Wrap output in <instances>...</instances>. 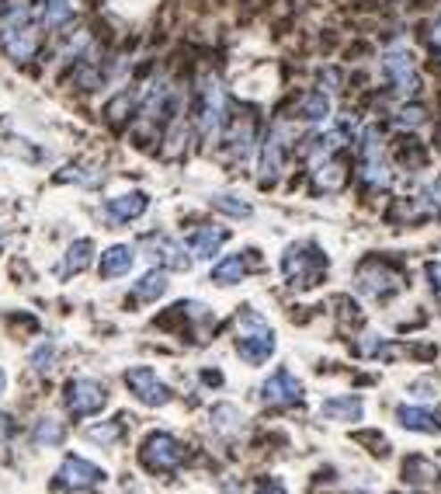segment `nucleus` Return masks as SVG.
I'll use <instances>...</instances> for the list:
<instances>
[{
	"label": "nucleus",
	"mask_w": 441,
	"mask_h": 494,
	"mask_svg": "<svg viewBox=\"0 0 441 494\" xmlns=\"http://www.w3.org/2000/svg\"><path fill=\"white\" fill-rule=\"evenodd\" d=\"M282 272L292 286L310 289V286H316V279L327 272V258H323L316 247H310V244H299V247H288V251H285Z\"/></svg>",
	"instance_id": "1"
},
{
	"label": "nucleus",
	"mask_w": 441,
	"mask_h": 494,
	"mask_svg": "<svg viewBox=\"0 0 441 494\" xmlns=\"http://www.w3.org/2000/svg\"><path fill=\"white\" fill-rule=\"evenodd\" d=\"M139 460H143L146 470H154V473H167V470H174L178 463L185 460V449H181V442L174 435L154 431V435H146V442L139 449Z\"/></svg>",
	"instance_id": "2"
},
{
	"label": "nucleus",
	"mask_w": 441,
	"mask_h": 494,
	"mask_svg": "<svg viewBox=\"0 0 441 494\" xmlns=\"http://www.w3.org/2000/svg\"><path fill=\"white\" fill-rule=\"evenodd\" d=\"M108 404V390L97 383V380H70L66 383V411L77 414V418H87V414H97L101 407Z\"/></svg>",
	"instance_id": "3"
},
{
	"label": "nucleus",
	"mask_w": 441,
	"mask_h": 494,
	"mask_svg": "<svg viewBox=\"0 0 441 494\" xmlns=\"http://www.w3.org/2000/svg\"><path fill=\"white\" fill-rule=\"evenodd\" d=\"M222 91L220 84L212 80V77H205L202 80V91H198V130H202V136L212 143L216 136H220L222 130Z\"/></svg>",
	"instance_id": "4"
},
{
	"label": "nucleus",
	"mask_w": 441,
	"mask_h": 494,
	"mask_svg": "<svg viewBox=\"0 0 441 494\" xmlns=\"http://www.w3.org/2000/svg\"><path fill=\"white\" fill-rule=\"evenodd\" d=\"M126 383H129V390L139 397L146 407H163V404H171V390H167V383L160 380L150 365H136V369H129Z\"/></svg>",
	"instance_id": "5"
},
{
	"label": "nucleus",
	"mask_w": 441,
	"mask_h": 494,
	"mask_svg": "<svg viewBox=\"0 0 441 494\" xmlns=\"http://www.w3.org/2000/svg\"><path fill=\"white\" fill-rule=\"evenodd\" d=\"M358 289L372 299H386L400 289V275L382 262H365L358 268Z\"/></svg>",
	"instance_id": "6"
},
{
	"label": "nucleus",
	"mask_w": 441,
	"mask_h": 494,
	"mask_svg": "<svg viewBox=\"0 0 441 494\" xmlns=\"http://www.w3.org/2000/svg\"><path fill=\"white\" fill-rule=\"evenodd\" d=\"M101 481H104V470L87 463L84 456H66L60 473H56V484L66 491H87V488H97Z\"/></svg>",
	"instance_id": "7"
},
{
	"label": "nucleus",
	"mask_w": 441,
	"mask_h": 494,
	"mask_svg": "<svg viewBox=\"0 0 441 494\" xmlns=\"http://www.w3.org/2000/svg\"><path fill=\"white\" fill-rule=\"evenodd\" d=\"M382 70H386V77L393 80V88L400 95H417L420 77H417V66H413V56L407 49H389L386 60H382Z\"/></svg>",
	"instance_id": "8"
},
{
	"label": "nucleus",
	"mask_w": 441,
	"mask_h": 494,
	"mask_svg": "<svg viewBox=\"0 0 441 494\" xmlns=\"http://www.w3.org/2000/svg\"><path fill=\"white\" fill-rule=\"evenodd\" d=\"M143 251H146V258L150 262L163 264V268H174V272H188V255H185V247L178 244V240H171L167 233H150L146 240H143Z\"/></svg>",
	"instance_id": "9"
},
{
	"label": "nucleus",
	"mask_w": 441,
	"mask_h": 494,
	"mask_svg": "<svg viewBox=\"0 0 441 494\" xmlns=\"http://www.w3.org/2000/svg\"><path fill=\"white\" fill-rule=\"evenodd\" d=\"M261 397H264L268 404H275V407H288V404H295V400L303 397V383H299L288 369H279V373H271V376L261 383Z\"/></svg>",
	"instance_id": "10"
},
{
	"label": "nucleus",
	"mask_w": 441,
	"mask_h": 494,
	"mask_svg": "<svg viewBox=\"0 0 441 494\" xmlns=\"http://www.w3.org/2000/svg\"><path fill=\"white\" fill-rule=\"evenodd\" d=\"M362 174L369 185H389V167H386V157H382V143H379V132L369 130L365 139H362Z\"/></svg>",
	"instance_id": "11"
},
{
	"label": "nucleus",
	"mask_w": 441,
	"mask_h": 494,
	"mask_svg": "<svg viewBox=\"0 0 441 494\" xmlns=\"http://www.w3.org/2000/svg\"><path fill=\"white\" fill-rule=\"evenodd\" d=\"M237 352H240L244 363H251V365L268 363V356L275 352V334H271V328H264V324L257 321V331L237 338Z\"/></svg>",
	"instance_id": "12"
},
{
	"label": "nucleus",
	"mask_w": 441,
	"mask_h": 494,
	"mask_svg": "<svg viewBox=\"0 0 441 494\" xmlns=\"http://www.w3.org/2000/svg\"><path fill=\"white\" fill-rule=\"evenodd\" d=\"M146 209H150V196H146V192H126V196H115L104 202V213H108L115 223L139 220Z\"/></svg>",
	"instance_id": "13"
},
{
	"label": "nucleus",
	"mask_w": 441,
	"mask_h": 494,
	"mask_svg": "<svg viewBox=\"0 0 441 494\" xmlns=\"http://www.w3.org/2000/svg\"><path fill=\"white\" fill-rule=\"evenodd\" d=\"M282 132H271L268 139H264V147H261V181L264 185H275L279 181V174H282Z\"/></svg>",
	"instance_id": "14"
},
{
	"label": "nucleus",
	"mask_w": 441,
	"mask_h": 494,
	"mask_svg": "<svg viewBox=\"0 0 441 494\" xmlns=\"http://www.w3.org/2000/svg\"><path fill=\"white\" fill-rule=\"evenodd\" d=\"M396 418H400V425L410 431H424V435L441 431V418L435 411H428V407H400Z\"/></svg>",
	"instance_id": "15"
},
{
	"label": "nucleus",
	"mask_w": 441,
	"mask_h": 494,
	"mask_svg": "<svg viewBox=\"0 0 441 494\" xmlns=\"http://www.w3.org/2000/svg\"><path fill=\"white\" fill-rule=\"evenodd\" d=\"M222 240H226V230H220V227H198L188 237V251L195 258H212L222 247Z\"/></svg>",
	"instance_id": "16"
},
{
	"label": "nucleus",
	"mask_w": 441,
	"mask_h": 494,
	"mask_svg": "<svg viewBox=\"0 0 441 494\" xmlns=\"http://www.w3.org/2000/svg\"><path fill=\"white\" fill-rule=\"evenodd\" d=\"M320 414L330 418V422H358L362 418V400L358 397H330V400H323Z\"/></svg>",
	"instance_id": "17"
},
{
	"label": "nucleus",
	"mask_w": 441,
	"mask_h": 494,
	"mask_svg": "<svg viewBox=\"0 0 441 494\" xmlns=\"http://www.w3.org/2000/svg\"><path fill=\"white\" fill-rule=\"evenodd\" d=\"M91 255H95V244H91V240H77V244H70V251H66L63 264L56 268V275H60V279H70V275L84 272V268L91 264Z\"/></svg>",
	"instance_id": "18"
},
{
	"label": "nucleus",
	"mask_w": 441,
	"mask_h": 494,
	"mask_svg": "<svg viewBox=\"0 0 441 494\" xmlns=\"http://www.w3.org/2000/svg\"><path fill=\"white\" fill-rule=\"evenodd\" d=\"M132 262H136L132 247H126V244H115V247H108V251L101 255V275H104V279L126 275L129 268H132Z\"/></svg>",
	"instance_id": "19"
},
{
	"label": "nucleus",
	"mask_w": 441,
	"mask_h": 494,
	"mask_svg": "<svg viewBox=\"0 0 441 494\" xmlns=\"http://www.w3.org/2000/svg\"><path fill=\"white\" fill-rule=\"evenodd\" d=\"M327 115H330V98H327L323 91L303 95V101H299V119H306V122H323Z\"/></svg>",
	"instance_id": "20"
},
{
	"label": "nucleus",
	"mask_w": 441,
	"mask_h": 494,
	"mask_svg": "<svg viewBox=\"0 0 441 494\" xmlns=\"http://www.w3.org/2000/svg\"><path fill=\"white\" fill-rule=\"evenodd\" d=\"M316 185H320L323 192H337V188L345 185V167L334 164L330 157L316 161Z\"/></svg>",
	"instance_id": "21"
},
{
	"label": "nucleus",
	"mask_w": 441,
	"mask_h": 494,
	"mask_svg": "<svg viewBox=\"0 0 441 494\" xmlns=\"http://www.w3.org/2000/svg\"><path fill=\"white\" fill-rule=\"evenodd\" d=\"M244 272H247L244 258H240V255H229V258H222V262L212 268V282H220V286H233V282L244 279Z\"/></svg>",
	"instance_id": "22"
},
{
	"label": "nucleus",
	"mask_w": 441,
	"mask_h": 494,
	"mask_svg": "<svg viewBox=\"0 0 441 494\" xmlns=\"http://www.w3.org/2000/svg\"><path fill=\"white\" fill-rule=\"evenodd\" d=\"M136 299H143V303H150V299H160L167 293V275L163 272H146L139 282H136Z\"/></svg>",
	"instance_id": "23"
},
{
	"label": "nucleus",
	"mask_w": 441,
	"mask_h": 494,
	"mask_svg": "<svg viewBox=\"0 0 441 494\" xmlns=\"http://www.w3.org/2000/svg\"><path fill=\"white\" fill-rule=\"evenodd\" d=\"M212 422H216V429L222 435H237V431L244 429V414L237 411V407H229V404H220L216 411H212Z\"/></svg>",
	"instance_id": "24"
},
{
	"label": "nucleus",
	"mask_w": 441,
	"mask_h": 494,
	"mask_svg": "<svg viewBox=\"0 0 441 494\" xmlns=\"http://www.w3.org/2000/svg\"><path fill=\"white\" fill-rule=\"evenodd\" d=\"M32 442L35 446H60L63 442V425L56 418H42L32 431Z\"/></svg>",
	"instance_id": "25"
},
{
	"label": "nucleus",
	"mask_w": 441,
	"mask_h": 494,
	"mask_svg": "<svg viewBox=\"0 0 441 494\" xmlns=\"http://www.w3.org/2000/svg\"><path fill=\"white\" fill-rule=\"evenodd\" d=\"M70 14H73L70 0H46V4H42V25H46V29L66 25V21H70Z\"/></svg>",
	"instance_id": "26"
},
{
	"label": "nucleus",
	"mask_w": 441,
	"mask_h": 494,
	"mask_svg": "<svg viewBox=\"0 0 441 494\" xmlns=\"http://www.w3.org/2000/svg\"><path fill=\"white\" fill-rule=\"evenodd\" d=\"M435 463H428L424 456H413V460L404 463V477H407L410 484H424V481H435Z\"/></svg>",
	"instance_id": "27"
},
{
	"label": "nucleus",
	"mask_w": 441,
	"mask_h": 494,
	"mask_svg": "<svg viewBox=\"0 0 441 494\" xmlns=\"http://www.w3.org/2000/svg\"><path fill=\"white\" fill-rule=\"evenodd\" d=\"M212 209H220V213H226V216H251V205L247 202H237L233 196H212Z\"/></svg>",
	"instance_id": "28"
},
{
	"label": "nucleus",
	"mask_w": 441,
	"mask_h": 494,
	"mask_svg": "<svg viewBox=\"0 0 441 494\" xmlns=\"http://www.w3.org/2000/svg\"><path fill=\"white\" fill-rule=\"evenodd\" d=\"M119 435H122V425H119V422H112V425H97V429H87V439H91V442H101V446L115 442Z\"/></svg>",
	"instance_id": "29"
},
{
	"label": "nucleus",
	"mask_w": 441,
	"mask_h": 494,
	"mask_svg": "<svg viewBox=\"0 0 441 494\" xmlns=\"http://www.w3.org/2000/svg\"><path fill=\"white\" fill-rule=\"evenodd\" d=\"M420 205H424L428 213H435V216H441V178L435 181V185H428V188L420 192Z\"/></svg>",
	"instance_id": "30"
},
{
	"label": "nucleus",
	"mask_w": 441,
	"mask_h": 494,
	"mask_svg": "<svg viewBox=\"0 0 441 494\" xmlns=\"http://www.w3.org/2000/svg\"><path fill=\"white\" fill-rule=\"evenodd\" d=\"M49 363H53V345H38L32 352V369L35 373H46Z\"/></svg>",
	"instance_id": "31"
},
{
	"label": "nucleus",
	"mask_w": 441,
	"mask_h": 494,
	"mask_svg": "<svg viewBox=\"0 0 441 494\" xmlns=\"http://www.w3.org/2000/svg\"><path fill=\"white\" fill-rule=\"evenodd\" d=\"M428 279H431V289H435V293H438V299H441V262L428 264Z\"/></svg>",
	"instance_id": "32"
},
{
	"label": "nucleus",
	"mask_w": 441,
	"mask_h": 494,
	"mask_svg": "<svg viewBox=\"0 0 441 494\" xmlns=\"http://www.w3.org/2000/svg\"><path fill=\"white\" fill-rule=\"evenodd\" d=\"M11 435H14V418H11V414H4V411H0V442H7V439H11Z\"/></svg>",
	"instance_id": "33"
},
{
	"label": "nucleus",
	"mask_w": 441,
	"mask_h": 494,
	"mask_svg": "<svg viewBox=\"0 0 441 494\" xmlns=\"http://www.w3.org/2000/svg\"><path fill=\"white\" fill-rule=\"evenodd\" d=\"M257 494H288V491H285L279 481H264V484H257Z\"/></svg>",
	"instance_id": "34"
},
{
	"label": "nucleus",
	"mask_w": 441,
	"mask_h": 494,
	"mask_svg": "<svg viewBox=\"0 0 441 494\" xmlns=\"http://www.w3.org/2000/svg\"><path fill=\"white\" fill-rule=\"evenodd\" d=\"M4 387H7V376H4V369H0V394H4Z\"/></svg>",
	"instance_id": "35"
},
{
	"label": "nucleus",
	"mask_w": 441,
	"mask_h": 494,
	"mask_svg": "<svg viewBox=\"0 0 441 494\" xmlns=\"http://www.w3.org/2000/svg\"><path fill=\"white\" fill-rule=\"evenodd\" d=\"M0 35H4V21H0Z\"/></svg>",
	"instance_id": "36"
}]
</instances>
